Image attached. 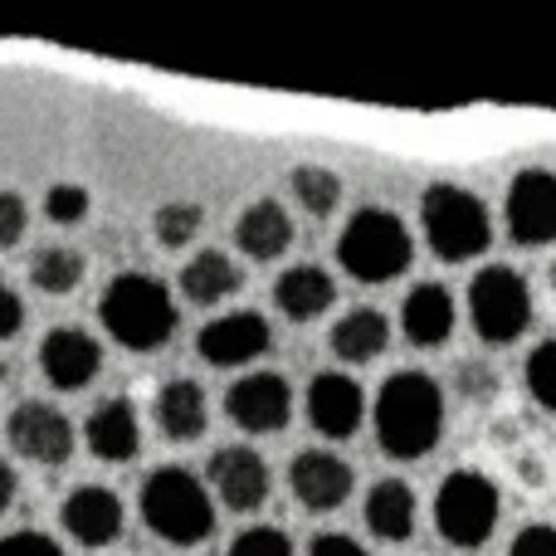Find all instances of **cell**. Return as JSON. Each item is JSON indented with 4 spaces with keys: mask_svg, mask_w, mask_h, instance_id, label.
Instances as JSON below:
<instances>
[{
    "mask_svg": "<svg viewBox=\"0 0 556 556\" xmlns=\"http://www.w3.org/2000/svg\"><path fill=\"white\" fill-rule=\"evenodd\" d=\"M376 444L391 459H425L444 434V395L425 371H395L376 391Z\"/></svg>",
    "mask_w": 556,
    "mask_h": 556,
    "instance_id": "cell-1",
    "label": "cell"
},
{
    "mask_svg": "<svg viewBox=\"0 0 556 556\" xmlns=\"http://www.w3.org/2000/svg\"><path fill=\"white\" fill-rule=\"evenodd\" d=\"M98 317H103L108 337L117 346H127V352H156L176 332V303L162 278L152 274H117L103 288Z\"/></svg>",
    "mask_w": 556,
    "mask_h": 556,
    "instance_id": "cell-2",
    "label": "cell"
},
{
    "mask_svg": "<svg viewBox=\"0 0 556 556\" xmlns=\"http://www.w3.org/2000/svg\"><path fill=\"white\" fill-rule=\"evenodd\" d=\"M142 522L172 547H195L215 532V503L191 469H156L142 483Z\"/></svg>",
    "mask_w": 556,
    "mask_h": 556,
    "instance_id": "cell-3",
    "label": "cell"
},
{
    "mask_svg": "<svg viewBox=\"0 0 556 556\" xmlns=\"http://www.w3.org/2000/svg\"><path fill=\"white\" fill-rule=\"evenodd\" d=\"M337 260L352 278L362 283H391L395 274L410 269L415 244L410 230L401 225V215L381 211V205H366L352 220L342 225V240H337Z\"/></svg>",
    "mask_w": 556,
    "mask_h": 556,
    "instance_id": "cell-4",
    "label": "cell"
},
{
    "mask_svg": "<svg viewBox=\"0 0 556 556\" xmlns=\"http://www.w3.org/2000/svg\"><path fill=\"white\" fill-rule=\"evenodd\" d=\"M420 220H425V240H430V250L440 254L444 264L473 260V254H483L493 240L489 205L473 191L450 186V181L430 186V191L420 195Z\"/></svg>",
    "mask_w": 556,
    "mask_h": 556,
    "instance_id": "cell-5",
    "label": "cell"
},
{
    "mask_svg": "<svg viewBox=\"0 0 556 556\" xmlns=\"http://www.w3.org/2000/svg\"><path fill=\"white\" fill-rule=\"evenodd\" d=\"M498 483L479 469H454L434 493V528L450 547H483L498 528Z\"/></svg>",
    "mask_w": 556,
    "mask_h": 556,
    "instance_id": "cell-6",
    "label": "cell"
},
{
    "mask_svg": "<svg viewBox=\"0 0 556 556\" xmlns=\"http://www.w3.org/2000/svg\"><path fill=\"white\" fill-rule=\"evenodd\" d=\"M469 317H473V332L483 342L503 346V342H518L522 332L532 327V288L528 278L508 264H493L473 278L469 288Z\"/></svg>",
    "mask_w": 556,
    "mask_h": 556,
    "instance_id": "cell-7",
    "label": "cell"
},
{
    "mask_svg": "<svg viewBox=\"0 0 556 556\" xmlns=\"http://www.w3.org/2000/svg\"><path fill=\"white\" fill-rule=\"evenodd\" d=\"M225 415L250 434H274L293 420V391L278 371H250L225 391Z\"/></svg>",
    "mask_w": 556,
    "mask_h": 556,
    "instance_id": "cell-8",
    "label": "cell"
},
{
    "mask_svg": "<svg viewBox=\"0 0 556 556\" xmlns=\"http://www.w3.org/2000/svg\"><path fill=\"white\" fill-rule=\"evenodd\" d=\"M5 434H10V450H15L20 459L64 464L68 454H74V425H68L64 410H54V405H45V401L15 405Z\"/></svg>",
    "mask_w": 556,
    "mask_h": 556,
    "instance_id": "cell-9",
    "label": "cell"
},
{
    "mask_svg": "<svg viewBox=\"0 0 556 556\" xmlns=\"http://www.w3.org/2000/svg\"><path fill=\"white\" fill-rule=\"evenodd\" d=\"M508 235L528 250L556 240V172H522L508 186Z\"/></svg>",
    "mask_w": 556,
    "mask_h": 556,
    "instance_id": "cell-10",
    "label": "cell"
},
{
    "mask_svg": "<svg viewBox=\"0 0 556 556\" xmlns=\"http://www.w3.org/2000/svg\"><path fill=\"white\" fill-rule=\"evenodd\" d=\"M269 342H274L269 317L244 307V313H225V317H215V323H205L201 337H195V352L211 366H244L269 352Z\"/></svg>",
    "mask_w": 556,
    "mask_h": 556,
    "instance_id": "cell-11",
    "label": "cell"
},
{
    "mask_svg": "<svg viewBox=\"0 0 556 556\" xmlns=\"http://www.w3.org/2000/svg\"><path fill=\"white\" fill-rule=\"evenodd\" d=\"M288 483H293V498L303 503L307 513H332L342 508L346 498H352V464L337 459V454L327 450H307L293 459V469H288Z\"/></svg>",
    "mask_w": 556,
    "mask_h": 556,
    "instance_id": "cell-12",
    "label": "cell"
},
{
    "mask_svg": "<svg viewBox=\"0 0 556 556\" xmlns=\"http://www.w3.org/2000/svg\"><path fill=\"white\" fill-rule=\"evenodd\" d=\"M362 415H366V395L352 376L323 371V376L307 381V420H313L317 434H327V440H346V434H356Z\"/></svg>",
    "mask_w": 556,
    "mask_h": 556,
    "instance_id": "cell-13",
    "label": "cell"
},
{
    "mask_svg": "<svg viewBox=\"0 0 556 556\" xmlns=\"http://www.w3.org/2000/svg\"><path fill=\"white\" fill-rule=\"evenodd\" d=\"M205 483L220 493L225 508L254 513L264 498H269V464H264L254 450L235 444V450H220L211 459V469H205Z\"/></svg>",
    "mask_w": 556,
    "mask_h": 556,
    "instance_id": "cell-14",
    "label": "cell"
},
{
    "mask_svg": "<svg viewBox=\"0 0 556 556\" xmlns=\"http://www.w3.org/2000/svg\"><path fill=\"white\" fill-rule=\"evenodd\" d=\"M39 366H45L49 386H59V391H84L98 376V366H103V346H98L84 327H54V332L39 342Z\"/></svg>",
    "mask_w": 556,
    "mask_h": 556,
    "instance_id": "cell-15",
    "label": "cell"
},
{
    "mask_svg": "<svg viewBox=\"0 0 556 556\" xmlns=\"http://www.w3.org/2000/svg\"><path fill=\"white\" fill-rule=\"evenodd\" d=\"M59 522H64V532L74 542H84V547H108V542L123 532V498H117L113 489L84 483V489H74L64 498Z\"/></svg>",
    "mask_w": 556,
    "mask_h": 556,
    "instance_id": "cell-16",
    "label": "cell"
},
{
    "mask_svg": "<svg viewBox=\"0 0 556 556\" xmlns=\"http://www.w3.org/2000/svg\"><path fill=\"white\" fill-rule=\"evenodd\" d=\"M84 434H88V450H93L103 464H127V459H137V450H142V420H137V410L123 401V395L98 405V410L88 415Z\"/></svg>",
    "mask_w": 556,
    "mask_h": 556,
    "instance_id": "cell-17",
    "label": "cell"
},
{
    "mask_svg": "<svg viewBox=\"0 0 556 556\" xmlns=\"http://www.w3.org/2000/svg\"><path fill=\"white\" fill-rule=\"evenodd\" d=\"M401 332L410 346H444L454 332V298L440 283H420L401 303Z\"/></svg>",
    "mask_w": 556,
    "mask_h": 556,
    "instance_id": "cell-18",
    "label": "cell"
},
{
    "mask_svg": "<svg viewBox=\"0 0 556 556\" xmlns=\"http://www.w3.org/2000/svg\"><path fill=\"white\" fill-rule=\"evenodd\" d=\"M152 415H156V430L166 440H201L205 425H211V405H205V391L195 381H166L152 401Z\"/></svg>",
    "mask_w": 556,
    "mask_h": 556,
    "instance_id": "cell-19",
    "label": "cell"
},
{
    "mask_svg": "<svg viewBox=\"0 0 556 556\" xmlns=\"http://www.w3.org/2000/svg\"><path fill=\"white\" fill-rule=\"evenodd\" d=\"M366 528L376 532L381 542H410V532H415V493H410V483H401V479H381L371 493H366Z\"/></svg>",
    "mask_w": 556,
    "mask_h": 556,
    "instance_id": "cell-20",
    "label": "cell"
},
{
    "mask_svg": "<svg viewBox=\"0 0 556 556\" xmlns=\"http://www.w3.org/2000/svg\"><path fill=\"white\" fill-rule=\"evenodd\" d=\"M337 298L332 278H327L317 264H298V269H288L283 278L274 283V303L283 317H293V323H313L317 313H327Z\"/></svg>",
    "mask_w": 556,
    "mask_h": 556,
    "instance_id": "cell-21",
    "label": "cell"
},
{
    "mask_svg": "<svg viewBox=\"0 0 556 556\" xmlns=\"http://www.w3.org/2000/svg\"><path fill=\"white\" fill-rule=\"evenodd\" d=\"M235 240H240V250L250 260H278L293 244V220H288V211L278 201H254L235 225Z\"/></svg>",
    "mask_w": 556,
    "mask_h": 556,
    "instance_id": "cell-22",
    "label": "cell"
},
{
    "mask_svg": "<svg viewBox=\"0 0 556 556\" xmlns=\"http://www.w3.org/2000/svg\"><path fill=\"white\" fill-rule=\"evenodd\" d=\"M240 283H244L240 264H235L225 250H201V254H195V260L181 269V293L191 298V303H201V307L225 303V298H230Z\"/></svg>",
    "mask_w": 556,
    "mask_h": 556,
    "instance_id": "cell-23",
    "label": "cell"
},
{
    "mask_svg": "<svg viewBox=\"0 0 556 556\" xmlns=\"http://www.w3.org/2000/svg\"><path fill=\"white\" fill-rule=\"evenodd\" d=\"M386 342H391V323H386V313H376V307H352V313L332 327V352L352 366L376 362V356L386 352Z\"/></svg>",
    "mask_w": 556,
    "mask_h": 556,
    "instance_id": "cell-24",
    "label": "cell"
},
{
    "mask_svg": "<svg viewBox=\"0 0 556 556\" xmlns=\"http://www.w3.org/2000/svg\"><path fill=\"white\" fill-rule=\"evenodd\" d=\"M29 283L54 298L74 293V288L84 283V254L68 250V244H49V250H39L35 260H29Z\"/></svg>",
    "mask_w": 556,
    "mask_h": 556,
    "instance_id": "cell-25",
    "label": "cell"
},
{
    "mask_svg": "<svg viewBox=\"0 0 556 556\" xmlns=\"http://www.w3.org/2000/svg\"><path fill=\"white\" fill-rule=\"evenodd\" d=\"M293 195L303 201V211H313L317 220H327V215L337 211V201H342V181H337L327 166H298L293 172Z\"/></svg>",
    "mask_w": 556,
    "mask_h": 556,
    "instance_id": "cell-26",
    "label": "cell"
},
{
    "mask_svg": "<svg viewBox=\"0 0 556 556\" xmlns=\"http://www.w3.org/2000/svg\"><path fill=\"white\" fill-rule=\"evenodd\" d=\"M201 220H205V211L191 201L162 205V211H156V240H162L166 250H186V244L201 235Z\"/></svg>",
    "mask_w": 556,
    "mask_h": 556,
    "instance_id": "cell-27",
    "label": "cell"
},
{
    "mask_svg": "<svg viewBox=\"0 0 556 556\" xmlns=\"http://www.w3.org/2000/svg\"><path fill=\"white\" fill-rule=\"evenodd\" d=\"M528 391L542 410L556 415V337H547L542 346H532L528 356Z\"/></svg>",
    "mask_w": 556,
    "mask_h": 556,
    "instance_id": "cell-28",
    "label": "cell"
},
{
    "mask_svg": "<svg viewBox=\"0 0 556 556\" xmlns=\"http://www.w3.org/2000/svg\"><path fill=\"white\" fill-rule=\"evenodd\" d=\"M225 556H293V542H288V532H278V528H250L230 542Z\"/></svg>",
    "mask_w": 556,
    "mask_h": 556,
    "instance_id": "cell-29",
    "label": "cell"
},
{
    "mask_svg": "<svg viewBox=\"0 0 556 556\" xmlns=\"http://www.w3.org/2000/svg\"><path fill=\"white\" fill-rule=\"evenodd\" d=\"M45 215L54 225H78L88 215V191L84 186H49V195H45Z\"/></svg>",
    "mask_w": 556,
    "mask_h": 556,
    "instance_id": "cell-30",
    "label": "cell"
},
{
    "mask_svg": "<svg viewBox=\"0 0 556 556\" xmlns=\"http://www.w3.org/2000/svg\"><path fill=\"white\" fill-rule=\"evenodd\" d=\"M0 556H64L54 538H45V532H10V538H0Z\"/></svg>",
    "mask_w": 556,
    "mask_h": 556,
    "instance_id": "cell-31",
    "label": "cell"
},
{
    "mask_svg": "<svg viewBox=\"0 0 556 556\" xmlns=\"http://www.w3.org/2000/svg\"><path fill=\"white\" fill-rule=\"evenodd\" d=\"M508 556H556V528L552 522H532V528H522L518 538H513Z\"/></svg>",
    "mask_w": 556,
    "mask_h": 556,
    "instance_id": "cell-32",
    "label": "cell"
},
{
    "mask_svg": "<svg viewBox=\"0 0 556 556\" xmlns=\"http://www.w3.org/2000/svg\"><path fill=\"white\" fill-rule=\"evenodd\" d=\"M20 235H25V201L15 191H0V250H10Z\"/></svg>",
    "mask_w": 556,
    "mask_h": 556,
    "instance_id": "cell-33",
    "label": "cell"
},
{
    "mask_svg": "<svg viewBox=\"0 0 556 556\" xmlns=\"http://www.w3.org/2000/svg\"><path fill=\"white\" fill-rule=\"evenodd\" d=\"M20 327H25V303H20L15 288L0 283V342H10V337H20Z\"/></svg>",
    "mask_w": 556,
    "mask_h": 556,
    "instance_id": "cell-34",
    "label": "cell"
},
{
    "mask_svg": "<svg viewBox=\"0 0 556 556\" xmlns=\"http://www.w3.org/2000/svg\"><path fill=\"white\" fill-rule=\"evenodd\" d=\"M307 556H366V547L356 538H346V532H323V538H313Z\"/></svg>",
    "mask_w": 556,
    "mask_h": 556,
    "instance_id": "cell-35",
    "label": "cell"
},
{
    "mask_svg": "<svg viewBox=\"0 0 556 556\" xmlns=\"http://www.w3.org/2000/svg\"><path fill=\"white\" fill-rule=\"evenodd\" d=\"M10 503H15V469L0 459V513H5Z\"/></svg>",
    "mask_w": 556,
    "mask_h": 556,
    "instance_id": "cell-36",
    "label": "cell"
},
{
    "mask_svg": "<svg viewBox=\"0 0 556 556\" xmlns=\"http://www.w3.org/2000/svg\"><path fill=\"white\" fill-rule=\"evenodd\" d=\"M0 381H5V362H0Z\"/></svg>",
    "mask_w": 556,
    "mask_h": 556,
    "instance_id": "cell-37",
    "label": "cell"
},
{
    "mask_svg": "<svg viewBox=\"0 0 556 556\" xmlns=\"http://www.w3.org/2000/svg\"><path fill=\"white\" fill-rule=\"evenodd\" d=\"M552 288H556V264H552Z\"/></svg>",
    "mask_w": 556,
    "mask_h": 556,
    "instance_id": "cell-38",
    "label": "cell"
}]
</instances>
